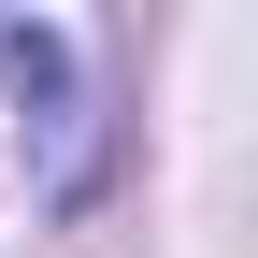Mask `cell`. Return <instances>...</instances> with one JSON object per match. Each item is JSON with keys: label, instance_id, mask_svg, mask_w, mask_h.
<instances>
[{"label": "cell", "instance_id": "1", "mask_svg": "<svg viewBox=\"0 0 258 258\" xmlns=\"http://www.w3.org/2000/svg\"><path fill=\"white\" fill-rule=\"evenodd\" d=\"M0 86H15L29 186H43V201H86V172H101V129H86V86H72V29L15 15V29H0Z\"/></svg>", "mask_w": 258, "mask_h": 258}]
</instances>
